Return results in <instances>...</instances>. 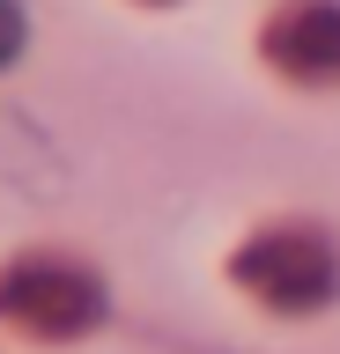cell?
Here are the masks:
<instances>
[{
	"label": "cell",
	"instance_id": "obj_1",
	"mask_svg": "<svg viewBox=\"0 0 340 354\" xmlns=\"http://www.w3.org/2000/svg\"><path fill=\"white\" fill-rule=\"evenodd\" d=\"M96 317H104L96 273L52 259V251L0 266V325L8 332H23V339H74V332H89Z\"/></svg>",
	"mask_w": 340,
	"mask_h": 354
},
{
	"label": "cell",
	"instance_id": "obj_2",
	"mask_svg": "<svg viewBox=\"0 0 340 354\" xmlns=\"http://www.w3.org/2000/svg\"><path fill=\"white\" fill-rule=\"evenodd\" d=\"M229 273L274 310H318L340 288V251L325 229H259L229 259Z\"/></svg>",
	"mask_w": 340,
	"mask_h": 354
},
{
	"label": "cell",
	"instance_id": "obj_3",
	"mask_svg": "<svg viewBox=\"0 0 340 354\" xmlns=\"http://www.w3.org/2000/svg\"><path fill=\"white\" fill-rule=\"evenodd\" d=\"M259 44L289 82H340V0H289Z\"/></svg>",
	"mask_w": 340,
	"mask_h": 354
},
{
	"label": "cell",
	"instance_id": "obj_4",
	"mask_svg": "<svg viewBox=\"0 0 340 354\" xmlns=\"http://www.w3.org/2000/svg\"><path fill=\"white\" fill-rule=\"evenodd\" d=\"M15 44H23V15H15V0H0V66L15 59Z\"/></svg>",
	"mask_w": 340,
	"mask_h": 354
}]
</instances>
